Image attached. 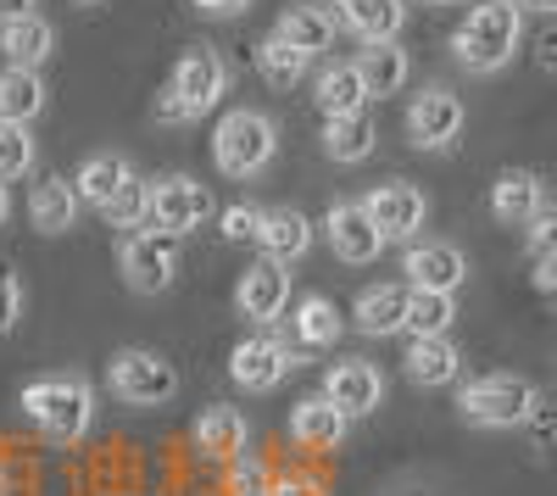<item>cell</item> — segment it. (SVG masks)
I'll return each instance as SVG.
<instances>
[{
    "instance_id": "obj_1",
    "label": "cell",
    "mask_w": 557,
    "mask_h": 496,
    "mask_svg": "<svg viewBox=\"0 0 557 496\" xmlns=\"http://www.w3.org/2000/svg\"><path fill=\"white\" fill-rule=\"evenodd\" d=\"M228 84H235V67H228L218 45H190L157 96V123H201L207 112L223 107Z\"/></svg>"
},
{
    "instance_id": "obj_2",
    "label": "cell",
    "mask_w": 557,
    "mask_h": 496,
    "mask_svg": "<svg viewBox=\"0 0 557 496\" xmlns=\"http://www.w3.org/2000/svg\"><path fill=\"white\" fill-rule=\"evenodd\" d=\"M524 45V12L513 0H474L469 17L451 28V57L469 73H502Z\"/></svg>"
},
{
    "instance_id": "obj_3",
    "label": "cell",
    "mask_w": 557,
    "mask_h": 496,
    "mask_svg": "<svg viewBox=\"0 0 557 496\" xmlns=\"http://www.w3.org/2000/svg\"><path fill=\"white\" fill-rule=\"evenodd\" d=\"M96 385H89L84 374H39L23 385V413L28 424L45 435V441H84L89 430H96Z\"/></svg>"
},
{
    "instance_id": "obj_4",
    "label": "cell",
    "mask_w": 557,
    "mask_h": 496,
    "mask_svg": "<svg viewBox=\"0 0 557 496\" xmlns=\"http://www.w3.org/2000/svg\"><path fill=\"white\" fill-rule=\"evenodd\" d=\"M278 157V123L257 107H235V112H223L218 128H212V162L223 178H257L268 173Z\"/></svg>"
},
{
    "instance_id": "obj_5",
    "label": "cell",
    "mask_w": 557,
    "mask_h": 496,
    "mask_svg": "<svg viewBox=\"0 0 557 496\" xmlns=\"http://www.w3.org/2000/svg\"><path fill=\"white\" fill-rule=\"evenodd\" d=\"M535 401H541L535 380L496 369V374H480V380H469L457 390V413H462V424H474V430H519Z\"/></svg>"
},
{
    "instance_id": "obj_6",
    "label": "cell",
    "mask_w": 557,
    "mask_h": 496,
    "mask_svg": "<svg viewBox=\"0 0 557 496\" xmlns=\"http://www.w3.org/2000/svg\"><path fill=\"white\" fill-rule=\"evenodd\" d=\"M107 385L123 408H168L178 396V369L151 346H123L107 363Z\"/></svg>"
},
{
    "instance_id": "obj_7",
    "label": "cell",
    "mask_w": 557,
    "mask_h": 496,
    "mask_svg": "<svg viewBox=\"0 0 557 496\" xmlns=\"http://www.w3.org/2000/svg\"><path fill=\"white\" fill-rule=\"evenodd\" d=\"M462 123H469V107H462V96L451 84H424L401 112L412 151H451L462 140Z\"/></svg>"
},
{
    "instance_id": "obj_8",
    "label": "cell",
    "mask_w": 557,
    "mask_h": 496,
    "mask_svg": "<svg viewBox=\"0 0 557 496\" xmlns=\"http://www.w3.org/2000/svg\"><path fill=\"white\" fill-rule=\"evenodd\" d=\"M117 274L134 296H162L178 280V240L157 230H128L117 246Z\"/></svg>"
},
{
    "instance_id": "obj_9",
    "label": "cell",
    "mask_w": 557,
    "mask_h": 496,
    "mask_svg": "<svg viewBox=\"0 0 557 496\" xmlns=\"http://www.w3.org/2000/svg\"><path fill=\"white\" fill-rule=\"evenodd\" d=\"M362 212L368 223L385 235V246H407L424 235V223H430V196L407 185V178H385V185H374L362 196Z\"/></svg>"
},
{
    "instance_id": "obj_10",
    "label": "cell",
    "mask_w": 557,
    "mask_h": 496,
    "mask_svg": "<svg viewBox=\"0 0 557 496\" xmlns=\"http://www.w3.org/2000/svg\"><path fill=\"white\" fill-rule=\"evenodd\" d=\"M207 212H212V196H207L201 178L168 173V178H157V185H151V218H146V230H157L168 240H184V235H196L201 223H207Z\"/></svg>"
},
{
    "instance_id": "obj_11",
    "label": "cell",
    "mask_w": 557,
    "mask_h": 496,
    "mask_svg": "<svg viewBox=\"0 0 557 496\" xmlns=\"http://www.w3.org/2000/svg\"><path fill=\"white\" fill-rule=\"evenodd\" d=\"M301 369V357L278 340V335H246L235 351H228V380H235L240 390H251V396H268V390H278L290 374Z\"/></svg>"
},
{
    "instance_id": "obj_12",
    "label": "cell",
    "mask_w": 557,
    "mask_h": 496,
    "mask_svg": "<svg viewBox=\"0 0 557 496\" xmlns=\"http://www.w3.org/2000/svg\"><path fill=\"white\" fill-rule=\"evenodd\" d=\"M401 274H407V290L457 296L462 285H469V257H462L451 240H407Z\"/></svg>"
},
{
    "instance_id": "obj_13",
    "label": "cell",
    "mask_w": 557,
    "mask_h": 496,
    "mask_svg": "<svg viewBox=\"0 0 557 496\" xmlns=\"http://www.w3.org/2000/svg\"><path fill=\"white\" fill-rule=\"evenodd\" d=\"M323 396H330L346 419H368V413L385 408V374H380V363H368V357H341V363H330V374H323Z\"/></svg>"
},
{
    "instance_id": "obj_14",
    "label": "cell",
    "mask_w": 557,
    "mask_h": 496,
    "mask_svg": "<svg viewBox=\"0 0 557 496\" xmlns=\"http://www.w3.org/2000/svg\"><path fill=\"white\" fill-rule=\"evenodd\" d=\"M285 307H290V268L257 257L246 274L235 280V312L246 324H273Z\"/></svg>"
},
{
    "instance_id": "obj_15",
    "label": "cell",
    "mask_w": 557,
    "mask_h": 496,
    "mask_svg": "<svg viewBox=\"0 0 557 496\" xmlns=\"http://www.w3.org/2000/svg\"><path fill=\"white\" fill-rule=\"evenodd\" d=\"M323 235H330V251L351 268H368V262H380L385 251V235L368 223L362 201H335L330 212H323Z\"/></svg>"
},
{
    "instance_id": "obj_16",
    "label": "cell",
    "mask_w": 557,
    "mask_h": 496,
    "mask_svg": "<svg viewBox=\"0 0 557 496\" xmlns=\"http://www.w3.org/2000/svg\"><path fill=\"white\" fill-rule=\"evenodd\" d=\"M268 262L290 268L312 251V218L301 207H262V223H257V240H251Z\"/></svg>"
},
{
    "instance_id": "obj_17",
    "label": "cell",
    "mask_w": 557,
    "mask_h": 496,
    "mask_svg": "<svg viewBox=\"0 0 557 496\" xmlns=\"http://www.w3.org/2000/svg\"><path fill=\"white\" fill-rule=\"evenodd\" d=\"M330 17L362 45H385V39H401L407 28V0H330Z\"/></svg>"
},
{
    "instance_id": "obj_18",
    "label": "cell",
    "mask_w": 557,
    "mask_h": 496,
    "mask_svg": "<svg viewBox=\"0 0 557 496\" xmlns=\"http://www.w3.org/2000/svg\"><path fill=\"white\" fill-rule=\"evenodd\" d=\"M357 67V84L368 101H385V96H401L407 78H412V57L401 39H385V45H362V51L351 57Z\"/></svg>"
},
{
    "instance_id": "obj_19",
    "label": "cell",
    "mask_w": 557,
    "mask_h": 496,
    "mask_svg": "<svg viewBox=\"0 0 557 496\" xmlns=\"http://www.w3.org/2000/svg\"><path fill=\"white\" fill-rule=\"evenodd\" d=\"M57 51V23L39 17V12H12L0 17V57H7V67H45Z\"/></svg>"
},
{
    "instance_id": "obj_20",
    "label": "cell",
    "mask_w": 557,
    "mask_h": 496,
    "mask_svg": "<svg viewBox=\"0 0 557 496\" xmlns=\"http://www.w3.org/2000/svg\"><path fill=\"white\" fill-rule=\"evenodd\" d=\"M541 207H546V178L535 168L496 173V185H491V218L502 223V230H524Z\"/></svg>"
},
{
    "instance_id": "obj_21",
    "label": "cell",
    "mask_w": 557,
    "mask_h": 496,
    "mask_svg": "<svg viewBox=\"0 0 557 496\" xmlns=\"http://www.w3.org/2000/svg\"><path fill=\"white\" fill-rule=\"evenodd\" d=\"M346 430H351V419L323 390L301 396L290 408V441L301 446V452H335V446L346 441Z\"/></svg>"
},
{
    "instance_id": "obj_22",
    "label": "cell",
    "mask_w": 557,
    "mask_h": 496,
    "mask_svg": "<svg viewBox=\"0 0 557 496\" xmlns=\"http://www.w3.org/2000/svg\"><path fill=\"white\" fill-rule=\"evenodd\" d=\"M190 441H196V452H201L207 463H228V458H240V452H246L251 424H246L240 408H228V401H212V408H201Z\"/></svg>"
},
{
    "instance_id": "obj_23",
    "label": "cell",
    "mask_w": 557,
    "mask_h": 496,
    "mask_svg": "<svg viewBox=\"0 0 557 496\" xmlns=\"http://www.w3.org/2000/svg\"><path fill=\"white\" fill-rule=\"evenodd\" d=\"M134 178V162L123 157V151H96V157H84L78 162V173L67 178L73 185V196H78V207H89V212H107L112 207V196Z\"/></svg>"
},
{
    "instance_id": "obj_24",
    "label": "cell",
    "mask_w": 557,
    "mask_h": 496,
    "mask_svg": "<svg viewBox=\"0 0 557 496\" xmlns=\"http://www.w3.org/2000/svg\"><path fill=\"white\" fill-rule=\"evenodd\" d=\"M273 39H285L290 51H301V57H323L335 45V17H330L323 0H296V7L278 12Z\"/></svg>"
},
{
    "instance_id": "obj_25",
    "label": "cell",
    "mask_w": 557,
    "mask_h": 496,
    "mask_svg": "<svg viewBox=\"0 0 557 496\" xmlns=\"http://www.w3.org/2000/svg\"><path fill=\"white\" fill-rule=\"evenodd\" d=\"M78 196H73V185H67V173H45L39 185L28 190V223L45 235V240H57V235H67L73 223H78Z\"/></svg>"
},
{
    "instance_id": "obj_26",
    "label": "cell",
    "mask_w": 557,
    "mask_h": 496,
    "mask_svg": "<svg viewBox=\"0 0 557 496\" xmlns=\"http://www.w3.org/2000/svg\"><path fill=\"white\" fill-rule=\"evenodd\" d=\"M380 151V128L368 112H346V117H323V157L341 162V168H357Z\"/></svg>"
},
{
    "instance_id": "obj_27",
    "label": "cell",
    "mask_w": 557,
    "mask_h": 496,
    "mask_svg": "<svg viewBox=\"0 0 557 496\" xmlns=\"http://www.w3.org/2000/svg\"><path fill=\"white\" fill-rule=\"evenodd\" d=\"M401 319H407V285H368L351 307V324L368 335V340H385V335H401Z\"/></svg>"
},
{
    "instance_id": "obj_28",
    "label": "cell",
    "mask_w": 557,
    "mask_h": 496,
    "mask_svg": "<svg viewBox=\"0 0 557 496\" xmlns=\"http://www.w3.org/2000/svg\"><path fill=\"white\" fill-rule=\"evenodd\" d=\"M401 363H407V380L412 385L435 390V385H451L462 374V351L451 346V335H430V340H407Z\"/></svg>"
},
{
    "instance_id": "obj_29",
    "label": "cell",
    "mask_w": 557,
    "mask_h": 496,
    "mask_svg": "<svg viewBox=\"0 0 557 496\" xmlns=\"http://www.w3.org/2000/svg\"><path fill=\"white\" fill-rule=\"evenodd\" d=\"M51 107V84L34 67H0V117L7 123H34Z\"/></svg>"
},
{
    "instance_id": "obj_30",
    "label": "cell",
    "mask_w": 557,
    "mask_h": 496,
    "mask_svg": "<svg viewBox=\"0 0 557 496\" xmlns=\"http://www.w3.org/2000/svg\"><path fill=\"white\" fill-rule=\"evenodd\" d=\"M290 330H296V340L301 346H312V351H323V346H335L341 340V330H346V312L330 301V296H301L296 301V312H290Z\"/></svg>"
},
{
    "instance_id": "obj_31",
    "label": "cell",
    "mask_w": 557,
    "mask_h": 496,
    "mask_svg": "<svg viewBox=\"0 0 557 496\" xmlns=\"http://www.w3.org/2000/svg\"><path fill=\"white\" fill-rule=\"evenodd\" d=\"M312 101L323 117H346V112H368V96L357 84V67L351 62H330L318 78H312Z\"/></svg>"
},
{
    "instance_id": "obj_32",
    "label": "cell",
    "mask_w": 557,
    "mask_h": 496,
    "mask_svg": "<svg viewBox=\"0 0 557 496\" xmlns=\"http://www.w3.org/2000/svg\"><path fill=\"white\" fill-rule=\"evenodd\" d=\"M451 324H457V296H441V290H407L401 335L430 340V335H451Z\"/></svg>"
},
{
    "instance_id": "obj_33",
    "label": "cell",
    "mask_w": 557,
    "mask_h": 496,
    "mask_svg": "<svg viewBox=\"0 0 557 496\" xmlns=\"http://www.w3.org/2000/svg\"><path fill=\"white\" fill-rule=\"evenodd\" d=\"M251 62H257V78H262L268 89H296V84L307 78V67H312V57L290 51V45H285V39H273V34L257 39Z\"/></svg>"
},
{
    "instance_id": "obj_34",
    "label": "cell",
    "mask_w": 557,
    "mask_h": 496,
    "mask_svg": "<svg viewBox=\"0 0 557 496\" xmlns=\"http://www.w3.org/2000/svg\"><path fill=\"white\" fill-rule=\"evenodd\" d=\"M101 218L112 223V230H123V235H128V230H146V218H151V178L134 173L128 185L112 196V207H107Z\"/></svg>"
},
{
    "instance_id": "obj_35",
    "label": "cell",
    "mask_w": 557,
    "mask_h": 496,
    "mask_svg": "<svg viewBox=\"0 0 557 496\" xmlns=\"http://www.w3.org/2000/svg\"><path fill=\"white\" fill-rule=\"evenodd\" d=\"M28 168H34V134H28V123H7V117H0V185L23 178Z\"/></svg>"
},
{
    "instance_id": "obj_36",
    "label": "cell",
    "mask_w": 557,
    "mask_h": 496,
    "mask_svg": "<svg viewBox=\"0 0 557 496\" xmlns=\"http://www.w3.org/2000/svg\"><path fill=\"white\" fill-rule=\"evenodd\" d=\"M273 474L257 452H240V458H228V496H268Z\"/></svg>"
},
{
    "instance_id": "obj_37",
    "label": "cell",
    "mask_w": 557,
    "mask_h": 496,
    "mask_svg": "<svg viewBox=\"0 0 557 496\" xmlns=\"http://www.w3.org/2000/svg\"><path fill=\"white\" fill-rule=\"evenodd\" d=\"M257 223H262V207H251V201H235V207H223V218H218V230H223V240H257Z\"/></svg>"
},
{
    "instance_id": "obj_38",
    "label": "cell",
    "mask_w": 557,
    "mask_h": 496,
    "mask_svg": "<svg viewBox=\"0 0 557 496\" xmlns=\"http://www.w3.org/2000/svg\"><path fill=\"white\" fill-rule=\"evenodd\" d=\"M23 324V280L12 268H0V335H12Z\"/></svg>"
},
{
    "instance_id": "obj_39",
    "label": "cell",
    "mask_w": 557,
    "mask_h": 496,
    "mask_svg": "<svg viewBox=\"0 0 557 496\" xmlns=\"http://www.w3.org/2000/svg\"><path fill=\"white\" fill-rule=\"evenodd\" d=\"M524 240H530V257H535V251H552V240H557V212H552V201L524 223Z\"/></svg>"
},
{
    "instance_id": "obj_40",
    "label": "cell",
    "mask_w": 557,
    "mask_h": 496,
    "mask_svg": "<svg viewBox=\"0 0 557 496\" xmlns=\"http://www.w3.org/2000/svg\"><path fill=\"white\" fill-rule=\"evenodd\" d=\"M530 285H535L541 296L557 290V251H535V262H530Z\"/></svg>"
},
{
    "instance_id": "obj_41",
    "label": "cell",
    "mask_w": 557,
    "mask_h": 496,
    "mask_svg": "<svg viewBox=\"0 0 557 496\" xmlns=\"http://www.w3.org/2000/svg\"><path fill=\"white\" fill-rule=\"evenodd\" d=\"M190 7L201 17H240V12H251V0H190Z\"/></svg>"
},
{
    "instance_id": "obj_42",
    "label": "cell",
    "mask_w": 557,
    "mask_h": 496,
    "mask_svg": "<svg viewBox=\"0 0 557 496\" xmlns=\"http://www.w3.org/2000/svg\"><path fill=\"white\" fill-rule=\"evenodd\" d=\"M268 496H323L312 480H301V474H285V480H273L268 485Z\"/></svg>"
},
{
    "instance_id": "obj_43",
    "label": "cell",
    "mask_w": 557,
    "mask_h": 496,
    "mask_svg": "<svg viewBox=\"0 0 557 496\" xmlns=\"http://www.w3.org/2000/svg\"><path fill=\"white\" fill-rule=\"evenodd\" d=\"M519 12H535V17H552L557 12V0H513Z\"/></svg>"
},
{
    "instance_id": "obj_44",
    "label": "cell",
    "mask_w": 557,
    "mask_h": 496,
    "mask_svg": "<svg viewBox=\"0 0 557 496\" xmlns=\"http://www.w3.org/2000/svg\"><path fill=\"white\" fill-rule=\"evenodd\" d=\"M39 0H0V17H12V12H34Z\"/></svg>"
},
{
    "instance_id": "obj_45",
    "label": "cell",
    "mask_w": 557,
    "mask_h": 496,
    "mask_svg": "<svg viewBox=\"0 0 557 496\" xmlns=\"http://www.w3.org/2000/svg\"><path fill=\"white\" fill-rule=\"evenodd\" d=\"M7 218H12V190L0 185V230H7Z\"/></svg>"
},
{
    "instance_id": "obj_46",
    "label": "cell",
    "mask_w": 557,
    "mask_h": 496,
    "mask_svg": "<svg viewBox=\"0 0 557 496\" xmlns=\"http://www.w3.org/2000/svg\"><path fill=\"white\" fill-rule=\"evenodd\" d=\"M73 7H101V0H73Z\"/></svg>"
},
{
    "instance_id": "obj_47",
    "label": "cell",
    "mask_w": 557,
    "mask_h": 496,
    "mask_svg": "<svg viewBox=\"0 0 557 496\" xmlns=\"http://www.w3.org/2000/svg\"><path fill=\"white\" fill-rule=\"evenodd\" d=\"M435 7H462V0H435Z\"/></svg>"
}]
</instances>
